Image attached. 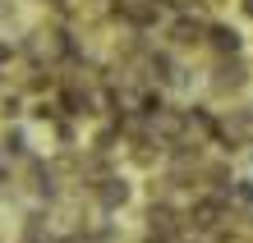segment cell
Instances as JSON below:
<instances>
[{
  "label": "cell",
  "instance_id": "cell-1",
  "mask_svg": "<svg viewBox=\"0 0 253 243\" xmlns=\"http://www.w3.org/2000/svg\"><path fill=\"white\" fill-rule=\"evenodd\" d=\"M87 202H92L101 216H120L125 207H133V179L120 174V170H111L106 179H97V184L87 188Z\"/></svg>",
  "mask_w": 253,
  "mask_h": 243
},
{
  "label": "cell",
  "instance_id": "cell-2",
  "mask_svg": "<svg viewBox=\"0 0 253 243\" xmlns=\"http://www.w3.org/2000/svg\"><path fill=\"white\" fill-rule=\"evenodd\" d=\"M249 87V60L230 55V60H212V73H207V92L212 97H240Z\"/></svg>",
  "mask_w": 253,
  "mask_h": 243
},
{
  "label": "cell",
  "instance_id": "cell-3",
  "mask_svg": "<svg viewBox=\"0 0 253 243\" xmlns=\"http://www.w3.org/2000/svg\"><path fill=\"white\" fill-rule=\"evenodd\" d=\"M207 19H193V14H175L166 23V41L170 51H193V46H207Z\"/></svg>",
  "mask_w": 253,
  "mask_h": 243
},
{
  "label": "cell",
  "instance_id": "cell-4",
  "mask_svg": "<svg viewBox=\"0 0 253 243\" xmlns=\"http://www.w3.org/2000/svg\"><path fill=\"white\" fill-rule=\"evenodd\" d=\"M207 51H212V60H230V55H244L240 28H230V23H212V28H207Z\"/></svg>",
  "mask_w": 253,
  "mask_h": 243
},
{
  "label": "cell",
  "instance_id": "cell-5",
  "mask_svg": "<svg viewBox=\"0 0 253 243\" xmlns=\"http://www.w3.org/2000/svg\"><path fill=\"white\" fill-rule=\"evenodd\" d=\"M0 156H9V161H28V133L23 124H14L0 133Z\"/></svg>",
  "mask_w": 253,
  "mask_h": 243
},
{
  "label": "cell",
  "instance_id": "cell-6",
  "mask_svg": "<svg viewBox=\"0 0 253 243\" xmlns=\"http://www.w3.org/2000/svg\"><path fill=\"white\" fill-rule=\"evenodd\" d=\"M0 115L19 119V115H23V101H19V97H5V101H0Z\"/></svg>",
  "mask_w": 253,
  "mask_h": 243
},
{
  "label": "cell",
  "instance_id": "cell-7",
  "mask_svg": "<svg viewBox=\"0 0 253 243\" xmlns=\"http://www.w3.org/2000/svg\"><path fill=\"white\" fill-rule=\"evenodd\" d=\"M14 55H19V46H14V41H0V65H9Z\"/></svg>",
  "mask_w": 253,
  "mask_h": 243
},
{
  "label": "cell",
  "instance_id": "cell-8",
  "mask_svg": "<svg viewBox=\"0 0 253 243\" xmlns=\"http://www.w3.org/2000/svg\"><path fill=\"white\" fill-rule=\"evenodd\" d=\"M240 9H244V14H249V19H253V0H240Z\"/></svg>",
  "mask_w": 253,
  "mask_h": 243
},
{
  "label": "cell",
  "instance_id": "cell-9",
  "mask_svg": "<svg viewBox=\"0 0 253 243\" xmlns=\"http://www.w3.org/2000/svg\"><path fill=\"white\" fill-rule=\"evenodd\" d=\"M46 5H55V9H60V5H69V0H46Z\"/></svg>",
  "mask_w": 253,
  "mask_h": 243
},
{
  "label": "cell",
  "instance_id": "cell-10",
  "mask_svg": "<svg viewBox=\"0 0 253 243\" xmlns=\"http://www.w3.org/2000/svg\"><path fill=\"white\" fill-rule=\"evenodd\" d=\"M143 243H147V239H143Z\"/></svg>",
  "mask_w": 253,
  "mask_h": 243
}]
</instances>
